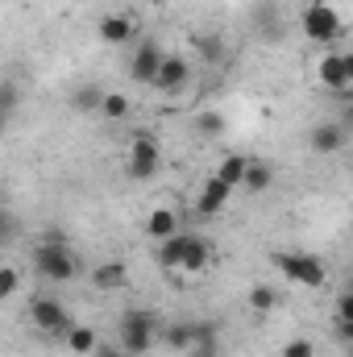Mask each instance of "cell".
Listing matches in <instances>:
<instances>
[{
    "label": "cell",
    "mask_w": 353,
    "mask_h": 357,
    "mask_svg": "<svg viewBox=\"0 0 353 357\" xmlns=\"http://www.w3.org/2000/svg\"><path fill=\"white\" fill-rule=\"evenodd\" d=\"M212 258V245L200 237V233H183L179 229L175 237L158 241V262L163 270H175V274H200Z\"/></svg>",
    "instance_id": "6da1fadb"
},
{
    "label": "cell",
    "mask_w": 353,
    "mask_h": 357,
    "mask_svg": "<svg viewBox=\"0 0 353 357\" xmlns=\"http://www.w3.org/2000/svg\"><path fill=\"white\" fill-rule=\"evenodd\" d=\"M270 266L278 270L287 282L308 287V291H316V287L329 282V266H324L316 254H303V250H274V254H270Z\"/></svg>",
    "instance_id": "7a4b0ae2"
},
{
    "label": "cell",
    "mask_w": 353,
    "mask_h": 357,
    "mask_svg": "<svg viewBox=\"0 0 353 357\" xmlns=\"http://www.w3.org/2000/svg\"><path fill=\"white\" fill-rule=\"evenodd\" d=\"M299 29H303V38H308L312 46H333V42H341V33H345V17H341L333 4H324V0H312V4L303 8V17H299Z\"/></svg>",
    "instance_id": "3957f363"
},
{
    "label": "cell",
    "mask_w": 353,
    "mask_h": 357,
    "mask_svg": "<svg viewBox=\"0 0 353 357\" xmlns=\"http://www.w3.org/2000/svg\"><path fill=\"white\" fill-rule=\"evenodd\" d=\"M158 341V328H154V316L146 312H125L121 316V328H117V349L125 357H146Z\"/></svg>",
    "instance_id": "277c9868"
},
{
    "label": "cell",
    "mask_w": 353,
    "mask_h": 357,
    "mask_svg": "<svg viewBox=\"0 0 353 357\" xmlns=\"http://www.w3.org/2000/svg\"><path fill=\"white\" fill-rule=\"evenodd\" d=\"M33 270L46 282H71L80 262H75V254L63 241H42V245H33Z\"/></svg>",
    "instance_id": "5b68a950"
},
{
    "label": "cell",
    "mask_w": 353,
    "mask_h": 357,
    "mask_svg": "<svg viewBox=\"0 0 353 357\" xmlns=\"http://www.w3.org/2000/svg\"><path fill=\"white\" fill-rule=\"evenodd\" d=\"M163 167V150H158V137L154 133H137L129 142V158H125V175L133 183H146V178L158 175Z\"/></svg>",
    "instance_id": "8992f818"
},
{
    "label": "cell",
    "mask_w": 353,
    "mask_h": 357,
    "mask_svg": "<svg viewBox=\"0 0 353 357\" xmlns=\"http://www.w3.org/2000/svg\"><path fill=\"white\" fill-rule=\"evenodd\" d=\"M316 75H320V88H329L333 96H350V88H353V54L350 50H329V54H320Z\"/></svg>",
    "instance_id": "52a82bcc"
},
{
    "label": "cell",
    "mask_w": 353,
    "mask_h": 357,
    "mask_svg": "<svg viewBox=\"0 0 353 357\" xmlns=\"http://www.w3.org/2000/svg\"><path fill=\"white\" fill-rule=\"evenodd\" d=\"M29 320H33V328L46 333V337H63V333L71 328V312H67V303H59L54 295L33 299V303H29Z\"/></svg>",
    "instance_id": "ba28073f"
},
{
    "label": "cell",
    "mask_w": 353,
    "mask_h": 357,
    "mask_svg": "<svg viewBox=\"0 0 353 357\" xmlns=\"http://www.w3.org/2000/svg\"><path fill=\"white\" fill-rule=\"evenodd\" d=\"M187 79H191V67H187V59H179V54H163V63H158V75H154V84L150 88L167 91V96H175V91L187 88Z\"/></svg>",
    "instance_id": "9c48e42d"
},
{
    "label": "cell",
    "mask_w": 353,
    "mask_h": 357,
    "mask_svg": "<svg viewBox=\"0 0 353 357\" xmlns=\"http://www.w3.org/2000/svg\"><path fill=\"white\" fill-rule=\"evenodd\" d=\"M158 63H163V46H158V42H142V46L133 50V63H129L133 84L150 88V84H154V75H158Z\"/></svg>",
    "instance_id": "30bf717a"
},
{
    "label": "cell",
    "mask_w": 353,
    "mask_h": 357,
    "mask_svg": "<svg viewBox=\"0 0 353 357\" xmlns=\"http://www.w3.org/2000/svg\"><path fill=\"white\" fill-rule=\"evenodd\" d=\"M96 38H100L104 46H129V42H133V21H129V13H104L100 25H96Z\"/></svg>",
    "instance_id": "8fae6325"
},
{
    "label": "cell",
    "mask_w": 353,
    "mask_h": 357,
    "mask_svg": "<svg viewBox=\"0 0 353 357\" xmlns=\"http://www.w3.org/2000/svg\"><path fill=\"white\" fill-rule=\"evenodd\" d=\"M229 195H233V191H229L220 178H208V183L200 187V199H195V216H200V220H216V216L225 212Z\"/></svg>",
    "instance_id": "7c38bea8"
},
{
    "label": "cell",
    "mask_w": 353,
    "mask_h": 357,
    "mask_svg": "<svg viewBox=\"0 0 353 357\" xmlns=\"http://www.w3.org/2000/svg\"><path fill=\"white\" fill-rule=\"evenodd\" d=\"M308 142H312V150H316V154H337V150L350 142V133H345V125L324 121V125H316V129H312V137H308Z\"/></svg>",
    "instance_id": "4fadbf2b"
},
{
    "label": "cell",
    "mask_w": 353,
    "mask_h": 357,
    "mask_svg": "<svg viewBox=\"0 0 353 357\" xmlns=\"http://www.w3.org/2000/svg\"><path fill=\"white\" fill-rule=\"evenodd\" d=\"M63 341H67L71 357H91V354H96V345H100L96 328H88V324H71V328L63 333Z\"/></svg>",
    "instance_id": "5bb4252c"
},
{
    "label": "cell",
    "mask_w": 353,
    "mask_h": 357,
    "mask_svg": "<svg viewBox=\"0 0 353 357\" xmlns=\"http://www.w3.org/2000/svg\"><path fill=\"white\" fill-rule=\"evenodd\" d=\"M125 278H129L125 262H104V266L91 270V287H96V291H121Z\"/></svg>",
    "instance_id": "9a60e30c"
},
{
    "label": "cell",
    "mask_w": 353,
    "mask_h": 357,
    "mask_svg": "<svg viewBox=\"0 0 353 357\" xmlns=\"http://www.w3.org/2000/svg\"><path fill=\"white\" fill-rule=\"evenodd\" d=\"M146 233L154 237V241H167V237H175L179 233V216L171 208H154L150 216H146Z\"/></svg>",
    "instance_id": "2e32d148"
},
{
    "label": "cell",
    "mask_w": 353,
    "mask_h": 357,
    "mask_svg": "<svg viewBox=\"0 0 353 357\" xmlns=\"http://www.w3.org/2000/svg\"><path fill=\"white\" fill-rule=\"evenodd\" d=\"M246 162H250L246 154H225V158H220V167H216V175H212V178H220V183H225V187L233 191V187H241V175H246Z\"/></svg>",
    "instance_id": "e0dca14e"
},
{
    "label": "cell",
    "mask_w": 353,
    "mask_h": 357,
    "mask_svg": "<svg viewBox=\"0 0 353 357\" xmlns=\"http://www.w3.org/2000/svg\"><path fill=\"white\" fill-rule=\"evenodd\" d=\"M104 121H125L129 116V96L125 91H100V108H96Z\"/></svg>",
    "instance_id": "ac0fdd59"
},
{
    "label": "cell",
    "mask_w": 353,
    "mask_h": 357,
    "mask_svg": "<svg viewBox=\"0 0 353 357\" xmlns=\"http://www.w3.org/2000/svg\"><path fill=\"white\" fill-rule=\"evenodd\" d=\"M270 183H274V171L258 162V158H250L246 162V175H241V187H250V191H270Z\"/></svg>",
    "instance_id": "d6986e66"
},
{
    "label": "cell",
    "mask_w": 353,
    "mask_h": 357,
    "mask_svg": "<svg viewBox=\"0 0 353 357\" xmlns=\"http://www.w3.org/2000/svg\"><path fill=\"white\" fill-rule=\"evenodd\" d=\"M195 328H200V324H175V328L163 333V341H167L171 349H191V345H195Z\"/></svg>",
    "instance_id": "ffe728a7"
},
{
    "label": "cell",
    "mask_w": 353,
    "mask_h": 357,
    "mask_svg": "<svg viewBox=\"0 0 353 357\" xmlns=\"http://www.w3.org/2000/svg\"><path fill=\"white\" fill-rule=\"evenodd\" d=\"M250 307H254L258 316L274 312V307H278V291H274V287H254V291H250Z\"/></svg>",
    "instance_id": "44dd1931"
},
{
    "label": "cell",
    "mask_w": 353,
    "mask_h": 357,
    "mask_svg": "<svg viewBox=\"0 0 353 357\" xmlns=\"http://www.w3.org/2000/svg\"><path fill=\"white\" fill-rule=\"evenodd\" d=\"M17 104H21V88H17L13 79H0V112H4V116H13V112H17Z\"/></svg>",
    "instance_id": "7402d4cb"
},
{
    "label": "cell",
    "mask_w": 353,
    "mask_h": 357,
    "mask_svg": "<svg viewBox=\"0 0 353 357\" xmlns=\"http://www.w3.org/2000/svg\"><path fill=\"white\" fill-rule=\"evenodd\" d=\"M195 129H200L204 137H220V133H225V116H220V112H200V116H195Z\"/></svg>",
    "instance_id": "603a6c76"
},
{
    "label": "cell",
    "mask_w": 353,
    "mask_h": 357,
    "mask_svg": "<svg viewBox=\"0 0 353 357\" xmlns=\"http://www.w3.org/2000/svg\"><path fill=\"white\" fill-rule=\"evenodd\" d=\"M17 291H21V270L0 266V303H4V299H13Z\"/></svg>",
    "instance_id": "cb8c5ba5"
},
{
    "label": "cell",
    "mask_w": 353,
    "mask_h": 357,
    "mask_svg": "<svg viewBox=\"0 0 353 357\" xmlns=\"http://www.w3.org/2000/svg\"><path fill=\"white\" fill-rule=\"evenodd\" d=\"M283 357H316V345H312L308 337H295V341L283 345Z\"/></svg>",
    "instance_id": "d4e9b609"
},
{
    "label": "cell",
    "mask_w": 353,
    "mask_h": 357,
    "mask_svg": "<svg viewBox=\"0 0 353 357\" xmlns=\"http://www.w3.org/2000/svg\"><path fill=\"white\" fill-rule=\"evenodd\" d=\"M13 237H17V220H13V212H4V208H0V245H4V241H13Z\"/></svg>",
    "instance_id": "484cf974"
},
{
    "label": "cell",
    "mask_w": 353,
    "mask_h": 357,
    "mask_svg": "<svg viewBox=\"0 0 353 357\" xmlns=\"http://www.w3.org/2000/svg\"><path fill=\"white\" fill-rule=\"evenodd\" d=\"M333 316H337V324H353V299L350 295L337 299V312H333Z\"/></svg>",
    "instance_id": "4316f807"
},
{
    "label": "cell",
    "mask_w": 353,
    "mask_h": 357,
    "mask_svg": "<svg viewBox=\"0 0 353 357\" xmlns=\"http://www.w3.org/2000/svg\"><path fill=\"white\" fill-rule=\"evenodd\" d=\"M200 54L216 63V59H220V42H216V38H200Z\"/></svg>",
    "instance_id": "83f0119b"
},
{
    "label": "cell",
    "mask_w": 353,
    "mask_h": 357,
    "mask_svg": "<svg viewBox=\"0 0 353 357\" xmlns=\"http://www.w3.org/2000/svg\"><path fill=\"white\" fill-rule=\"evenodd\" d=\"M75 100H80L84 108H91V112L100 108V91H91V88H84V91H80V96H75Z\"/></svg>",
    "instance_id": "f1b7e54d"
},
{
    "label": "cell",
    "mask_w": 353,
    "mask_h": 357,
    "mask_svg": "<svg viewBox=\"0 0 353 357\" xmlns=\"http://www.w3.org/2000/svg\"><path fill=\"white\" fill-rule=\"evenodd\" d=\"M91 357H125V354H121L117 345H96V354H91Z\"/></svg>",
    "instance_id": "f546056e"
},
{
    "label": "cell",
    "mask_w": 353,
    "mask_h": 357,
    "mask_svg": "<svg viewBox=\"0 0 353 357\" xmlns=\"http://www.w3.org/2000/svg\"><path fill=\"white\" fill-rule=\"evenodd\" d=\"M8 121H13V116H4V112H0V133H4V129H8Z\"/></svg>",
    "instance_id": "4dcf8cb0"
}]
</instances>
